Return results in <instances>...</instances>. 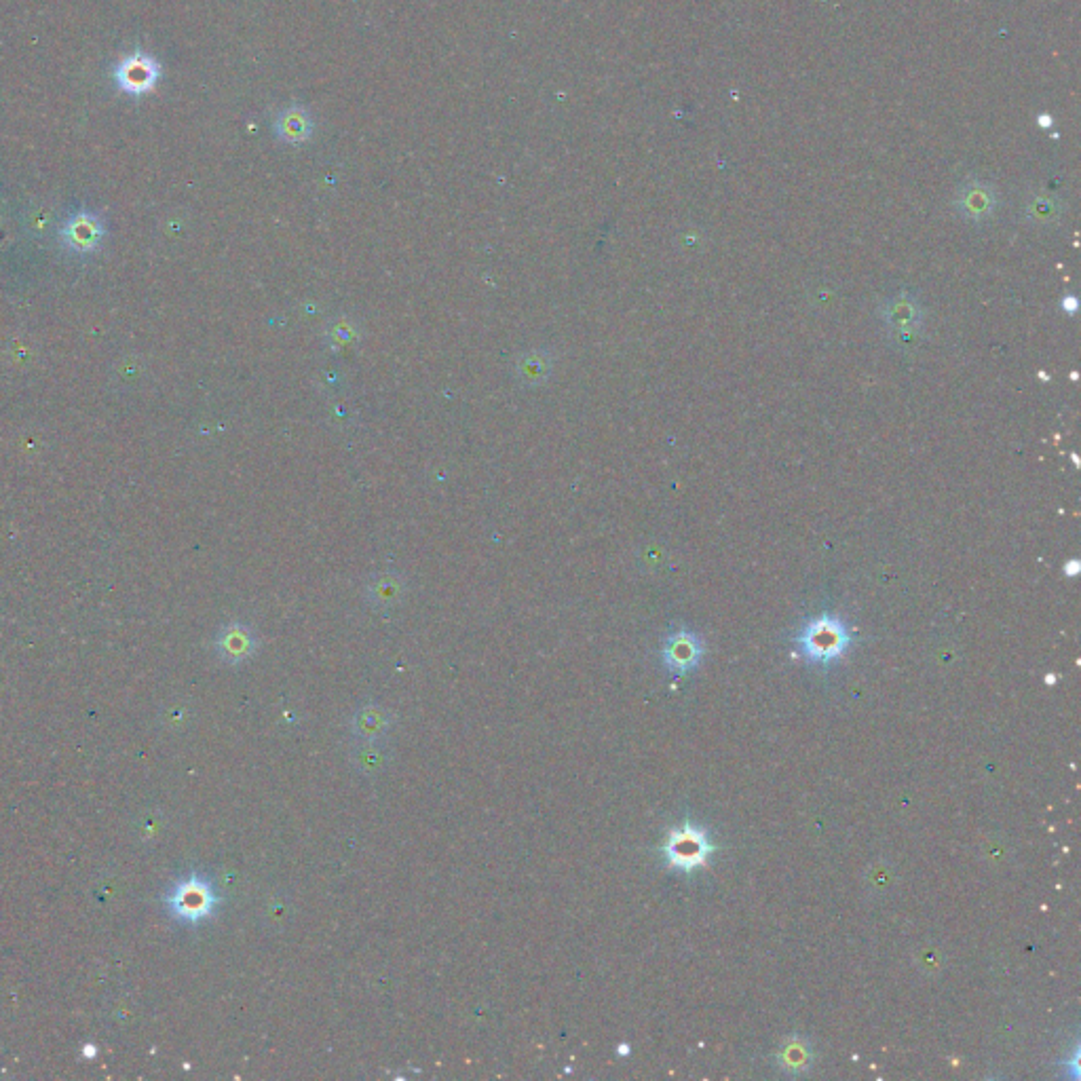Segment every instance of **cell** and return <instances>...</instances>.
<instances>
[{
    "label": "cell",
    "instance_id": "7c38bea8",
    "mask_svg": "<svg viewBox=\"0 0 1081 1081\" xmlns=\"http://www.w3.org/2000/svg\"><path fill=\"white\" fill-rule=\"evenodd\" d=\"M1062 309L1073 315L1077 311V300L1073 296H1065V300H1062Z\"/></svg>",
    "mask_w": 1081,
    "mask_h": 1081
},
{
    "label": "cell",
    "instance_id": "8992f818",
    "mask_svg": "<svg viewBox=\"0 0 1081 1081\" xmlns=\"http://www.w3.org/2000/svg\"><path fill=\"white\" fill-rule=\"evenodd\" d=\"M701 655H704L701 640L693 632H687V630L672 634L666 640V644H663V661H666V666L676 674H685L693 670L699 663Z\"/></svg>",
    "mask_w": 1081,
    "mask_h": 1081
},
{
    "label": "cell",
    "instance_id": "8fae6325",
    "mask_svg": "<svg viewBox=\"0 0 1081 1081\" xmlns=\"http://www.w3.org/2000/svg\"><path fill=\"white\" fill-rule=\"evenodd\" d=\"M362 731L364 733H378L381 731V716L374 714L368 718V714H362Z\"/></svg>",
    "mask_w": 1081,
    "mask_h": 1081
},
{
    "label": "cell",
    "instance_id": "9c48e42d",
    "mask_svg": "<svg viewBox=\"0 0 1081 1081\" xmlns=\"http://www.w3.org/2000/svg\"><path fill=\"white\" fill-rule=\"evenodd\" d=\"M220 647H222V653H224L226 657H231V659H243V657H248L250 651H252V640H250V636L245 634V632L233 630V632H229V634H226V636L222 638Z\"/></svg>",
    "mask_w": 1081,
    "mask_h": 1081
},
{
    "label": "cell",
    "instance_id": "6da1fadb",
    "mask_svg": "<svg viewBox=\"0 0 1081 1081\" xmlns=\"http://www.w3.org/2000/svg\"><path fill=\"white\" fill-rule=\"evenodd\" d=\"M803 657L813 663H830L839 659L851 644L847 625L834 615H822L809 621L796 636Z\"/></svg>",
    "mask_w": 1081,
    "mask_h": 1081
},
{
    "label": "cell",
    "instance_id": "7a4b0ae2",
    "mask_svg": "<svg viewBox=\"0 0 1081 1081\" xmlns=\"http://www.w3.org/2000/svg\"><path fill=\"white\" fill-rule=\"evenodd\" d=\"M663 853H666L670 866H676L680 870H693L706 864L712 853V845L704 830L693 824H685L670 832L666 845H663Z\"/></svg>",
    "mask_w": 1081,
    "mask_h": 1081
},
{
    "label": "cell",
    "instance_id": "5b68a950",
    "mask_svg": "<svg viewBox=\"0 0 1081 1081\" xmlns=\"http://www.w3.org/2000/svg\"><path fill=\"white\" fill-rule=\"evenodd\" d=\"M883 324L898 336H913L923 326V309L919 300L910 294H898L887 298L879 307Z\"/></svg>",
    "mask_w": 1081,
    "mask_h": 1081
},
{
    "label": "cell",
    "instance_id": "ba28073f",
    "mask_svg": "<svg viewBox=\"0 0 1081 1081\" xmlns=\"http://www.w3.org/2000/svg\"><path fill=\"white\" fill-rule=\"evenodd\" d=\"M963 212L972 218H984L993 210V197L984 191V188H972L963 195L961 201Z\"/></svg>",
    "mask_w": 1081,
    "mask_h": 1081
},
{
    "label": "cell",
    "instance_id": "30bf717a",
    "mask_svg": "<svg viewBox=\"0 0 1081 1081\" xmlns=\"http://www.w3.org/2000/svg\"><path fill=\"white\" fill-rule=\"evenodd\" d=\"M780 1058H782V1065H784L786 1069L799 1071V1069L805 1067V1062H807V1050H805V1046H801L799 1041H792V1043H788V1046L784 1048V1052H782Z\"/></svg>",
    "mask_w": 1081,
    "mask_h": 1081
},
{
    "label": "cell",
    "instance_id": "52a82bcc",
    "mask_svg": "<svg viewBox=\"0 0 1081 1081\" xmlns=\"http://www.w3.org/2000/svg\"><path fill=\"white\" fill-rule=\"evenodd\" d=\"M100 233H102V226L98 218H93L89 214L72 218L66 229L68 241L77 245V248H91V245L100 239Z\"/></svg>",
    "mask_w": 1081,
    "mask_h": 1081
},
{
    "label": "cell",
    "instance_id": "3957f363",
    "mask_svg": "<svg viewBox=\"0 0 1081 1081\" xmlns=\"http://www.w3.org/2000/svg\"><path fill=\"white\" fill-rule=\"evenodd\" d=\"M159 79H161L159 62L144 53L129 55V58H125L115 68L117 85L123 91L131 93V96H142V93L153 91Z\"/></svg>",
    "mask_w": 1081,
    "mask_h": 1081
},
{
    "label": "cell",
    "instance_id": "277c9868",
    "mask_svg": "<svg viewBox=\"0 0 1081 1081\" xmlns=\"http://www.w3.org/2000/svg\"><path fill=\"white\" fill-rule=\"evenodd\" d=\"M214 894L212 887L201 879H186L178 883L174 894L169 896V906L180 919L186 921H199L201 917L210 915L214 908Z\"/></svg>",
    "mask_w": 1081,
    "mask_h": 1081
}]
</instances>
